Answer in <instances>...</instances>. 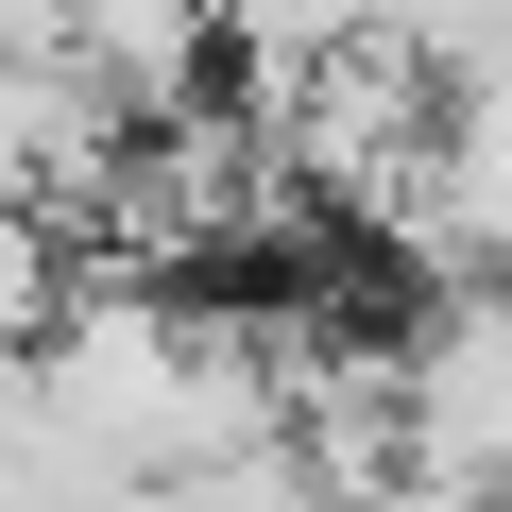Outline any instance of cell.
<instances>
[{
  "instance_id": "3957f363",
  "label": "cell",
  "mask_w": 512,
  "mask_h": 512,
  "mask_svg": "<svg viewBox=\"0 0 512 512\" xmlns=\"http://www.w3.org/2000/svg\"><path fill=\"white\" fill-rule=\"evenodd\" d=\"M69 239H52V205H0V359H35L52 325H69Z\"/></svg>"
},
{
  "instance_id": "7a4b0ae2",
  "label": "cell",
  "mask_w": 512,
  "mask_h": 512,
  "mask_svg": "<svg viewBox=\"0 0 512 512\" xmlns=\"http://www.w3.org/2000/svg\"><path fill=\"white\" fill-rule=\"evenodd\" d=\"M69 52L137 103V120H188L239 52H222V0H69Z\"/></svg>"
},
{
  "instance_id": "6da1fadb",
  "label": "cell",
  "mask_w": 512,
  "mask_h": 512,
  "mask_svg": "<svg viewBox=\"0 0 512 512\" xmlns=\"http://www.w3.org/2000/svg\"><path fill=\"white\" fill-rule=\"evenodd\" d=\"M410 256H444V274H495L512 291V52L444 69V120H427V188L393 222Z\"/></svg>"
}]
</instances>
